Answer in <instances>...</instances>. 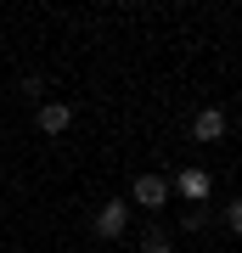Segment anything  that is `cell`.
<instances>
[{"mask_svg":"<svg viewBox=\"0 0 242 253\" xmlns=\"http://www.w3.org/2000/svg\"><path fill=\"white\" fill-rule=\"evenodd\" d=\"M130 197L141 203V208H163V197H175V191H169V180H163V174H141V180L130 186Z\"/></svg>","mask_w":242,"mask_h":253,"instance_id":"cell-1","label":"cell"},{"mask_svg":"<svg viewBox=\"0 0 242 253\" xmlns=\"http://www.w3.org/2000/svg\"><path fill=\"white\" fill-rule=\"evenodd\" d=\"M34 124L45 129V135H62V129L73 124V107H68V101H40V113H34Z\"/></svg>","mask_w":242,"mask_h":253,"instance_id":"cell-2","label":"cell"},{"mask_svg":"<svg viewBox=\"0 0 242 253\" xmlns=\"http://www.w3.org/2000/svg\"><path fill=\"white\" fill-rule=\"evenodd\" d=\"M124 225H130V208L124 203H107L96 214V236H124Z\"/></svg>","mask_w":242,"mask_h":253,"instance_id":"cell-3","label":"cell"},{"mask_svg":"<svg viewBox=\"0 0 242 253\" xmlns=\"http://www.w3.org/2000/svg\"><path fill=\"white\" fill-rule=\"evenodd\" d=\"M192 135H197V141H220L225 135V113L220 107H203L197 118H192Z\"/></svg>","mask_w":242,"mask_h":253,"instance_id":"cell-4","label":"cell"},{"mask_svg":"<svg viewBox=\"0 0 242 253\" xmlns=\"http://www.w3.org/2000/svg\"><path fill=\"white\" fill-rule=\"evenodd\" d=\"M169 191H180V197H192V203H203V197H208V174H203V169H186Z\"/></svg>","mask_w":242,"mask_h":253,"instance_id":"cell-5","label":"cell"},{"mask_svg":"<svg viewBox=\"0 0 242 253\" xmlns=\"http://www.w3.org/2000/svg\"><path fill=\"white\" fill-rule=\"evenodd\" d=\"M141 253H169V236H163L158 225H146V236H141Z\"/></svg>","mask_w":242,"mask_h":253,"instance_id":"cell-6","label":"cell"}]
</instances>
